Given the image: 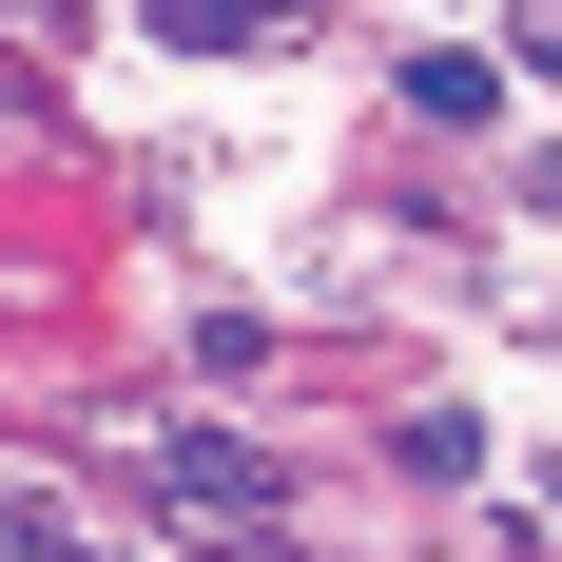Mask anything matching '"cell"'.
Instances as JSON below:
<instances>
[{"label": "cell", "mask_w": 562, "mask_h": 562, "mask_svg": "<svg viewBox=\"0 0 562 562\" xmlns=\"http://www.w3.org/2000/svg\"><path fill=\"white\" fill-rule=\"evenodd\" d=\"M524 58H543V78H562V0H543V20H524Z\"/></svg>", "instance_id": "obj_3"}, {"label": "cell", "mask_w": 562, "mask_h": 562, "mask_svg": "<svg viewBox=\"0 0 562 562\" xmlns=\"http://www.w3.org/2000/svg\"><path fill=\"white\" fill-rule=\"evenodd\" d=\"M136 485H156V505H194V524H272V505H291V465L252 447V427H156V447H136Z\"/></svg>", "instance_id": "obj_1"}, {"label": "cell", "mask_w": 562, "mask_h": 562, "mask_svg": "<svg viewBox=\"0 0 562 562\" xmlns=\"http://www.w3.org/2000/svg\"><path fill=\"white\" fill-rule=\"evenodd\" d=\"M156 40H214V58H252V40H291V0H156Z\"/></svg>", "instance_id": "obj_2"}]
</instances>
